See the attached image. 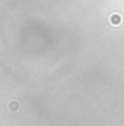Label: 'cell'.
I'll return each mask as SVG.
<instances>
[{
	"label": "cell",
	"mask_w": 124,
	"mask_h": 126,
	"mask_svg": "<svg viewBox=\"0 0 124 126\" xmlns=\"http://www.w3.org/2000/svg\"><path fill=\"white\" fill-rule=\"evenodd\" d=\"M111 24H112V25L121 24V16H120L118 13H112V15H111Z\"/></svg>",
	"instance_id": "obj_1"
}]
</instances>
